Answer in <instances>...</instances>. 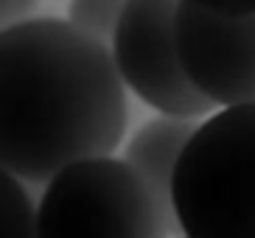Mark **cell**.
Listing matches in <instances>:
<instances>
[{
	"mask_svg": "<svg viewBox=\"0 0 255 238\" xmlns=\"http://www.w3.org/2000/svg\"><path fill=\"white\" fill-rule=\"evenodd\" d=\"M127 123V84L107 42L53 17L3 28V171L42 185L79 160L113 157Z\"/></svg>",
	"mask_w": 255,
	"mask_h": 238,
	"instance_id": "cell-1",
	"label": "cell"
},
{
	"mask_svg": "<svg viewBox=\"0 0 255 238\" xmlns=\"http://www.w3.org/2000/svg\"><path fill=\"white\" fill-rule=\"evenodd\" d=\"M174 210L185 238H255V101L196 126L174 171Z\"/></svg>",
	"mask_w": 255,
	"mask_h": 238,
	"instance_id": "cell-2",
	"label": "cell"
},
{
	"mask_svg": "<svg viewBox=\"0 0 255 238\" xmlns=\"http://www.w3.org/2000/svg\"><path fill=\"white\" fill-rule=\"evenodd\" d=\"M37 216L39 238H171L146 182L115 157L62 168L45 182Z\"/></svg>",
	"mask_w": 255,
	"mask_h": 238,
	"instance_id": "cell-3",
	"label": "cell"
},
{
	"mask_svg": "<svg viewBox=\"0 0 255 238\" xmlns=\"http://www.w3.org/2000/svg\"><path fill=\"white\" fill-rule=\"evenodd\" d=\"M180 0H129L113 37L121 79L146 107L174 118H202L216 104L188 79L177 48Z\"/></svg>",
	"mask_w": 255,
	"mask_h": 238,
	"instance_id": "cell-4",
	"label": "cell"
},
{
	"mask_svg": "<svg viewBox=\"0 0 255 238\" xmlns=\"http://www.w3.org/2000/svg\"><path fill=\"white\" fill-rule=\"evenodd\" d=\"M177 48L188 79L216 107L255 101V14H219L180 0Z\"/></svg>",
	"mask_w": 255,
	"mask_h": 238,
	"instance_id": "cell-5",
	"label": "cell"
},
{
	"mask_svg": "<svg viewBox=\"0 0 255 238\" xmlns=\"http://www.w3.org/2000/svg\"><path fill=\"white\" fill-rule=\"evenodd\" d=\"M196 126H199L196 118H174V115L151 118L132 134V140L127 143L124 157H121L124 163L135 168L137 177L151 191V196L157 199L171 236L182 233L177 210H174V171Z\"/></svg>",
	"mask_w": 255,
	"mask_h": 238,
	"instance_id": "cell-6",
	"label": "cell"
},
{
	"mask_svg": "<svg viewBox=\"0 0 255 238\" xmlns=\"http://www.w3.org/2000/svg\"><path fill=\"white\" fill-rule=\"evenodd\" d=\"M0 238H39V216L37 205L31 202L28 191L20 177L3 171L0 185Z\"/></svg>",
	"mask_w": 255,
	"mask_h": 238,
	"instance_id": "cell-7",
	"label": "cell"
},
{
	"mask_svg": "<svg viewBox=\"0 0 255 238\" xmlns=\"http://www.w3.org/2000/svg\"><path fill=\"white\" fill-rule=\"evenodd\" d=\"M127 3L129 0H70L68 20L84 34H90L101 42H113Z\"/></svg>",
	"mask_w": 255,
	"mask_h": 238,
	"instance_id": "cell-8",
	"label": "cell"
},
{
	"mask_svg": "<svg viewBox=\"0 0 255 238\" xmlns=\"http://www.w3.org/2000/svg\"><path fill=\"white\" fill-rule=\"evenodd\" d=\"M219 14H255V0H191Z\"/></svg>",
	"mask_w": 255,
	"mask_h": 238,
	"instance_id": "cell-9",
	"label": "cell"
},
{
	"mask_svg": "<svg viewBox=\"0 0 255 238\" xmlns=\"http://www.w3.org/2000/svg\"><path fill=\"white\" fill-rule=\"evenodd\" d=\"M0 3H3V28H8V25L25 20L37 8L39 0H0Z\"/></svg>",
	"mask_w": 255,
	"mask_h": 238,
	"instance_id": "cell-10",
	"label": "cell"
},
{
	"mask_svg": "<svg viewBox=\"0 0 255 238\" xmlns=\"http://www.w3.org/2000/svg\"><path fill=\"white\" fill-rule=\"evenodd\" d=\"M182 238H185V236H182Z\"/></svg>",
	"mask_w": 255,
	"mask_h": 238,
	"instance_id": "cell-11",
	"label": "cell"
}]
</instances>
